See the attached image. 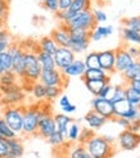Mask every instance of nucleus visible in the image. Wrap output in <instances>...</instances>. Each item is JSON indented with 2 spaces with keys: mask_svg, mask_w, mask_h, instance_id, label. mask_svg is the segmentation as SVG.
<instances>
[{
  "mask_svg": "<svg viewBox=\"0 0 140 158\" xmlns=\"http://www.w3.org/2000/svg\"><path fill=\"white\" fill-rule=\"evenodd\" d=\"M84 145L88 149L91 158H112L116 154L114 145L107 143L103 136L97 134L91 136Z\"/></svg>",
  "mask_w": 140,
  "mask_h": 158,
  "instance_id": "obj_1",
  "label": "nucleus"
},
{
  "mask_svg": "<svg viewBox=\"0 0 140 158\" xmlns=\"http://www.w3.org/2000/svg\"><path fill=\"white\" fill-rule=\"evenodd\" d=\"M41 110H40V103L23 106V127L22 134L27 136L36 135L39 122H40Z\"/></svg>",
  "mask_w": 140,
  "mask_h": 158,
  "instance_id": "obj_2",
  "label": "nucleus"
},
{
  "mask_svg": "<svg viewBox=\"0 0 140 158\" xmlns=\"http://www.w3.org/2000/svg\"><path fill=\"white\" fill-rule=\"evenodd\" d=\"M41 71L43 69L36 57V53L34 50L25 49V78L21 81L22 86L32 85L34 82L39 81Z\"/></svg>",
  "mask_w": 140,
  "mask_h": 158,
  "instance_id": "obj_3",
  "label": "nucleus"
},
{
  "mask_svg": "<svg viewBox=\"0 0 140 158\" xmlns=\"http://www.w3.org/2000/svg\"><path fill=\"white\" fill-rule=\"evenodd\" d=\"M2 118L9 127L19 135L23 127V106H8L2 110Z\"/></svg>",
  "mask_w": 140,
  "mask_h": 158,
  "instance_id": "obj_4",
  "label": "nucleus"
},
{
  "mask_svg": "<svg viewBox=\"0 0 140 158\" xmlns=\"http://www.w3.org/2000/svg\"><path fill=\"white\" fill-rule=\"evenodd\" d=\"M8 53L12 60V71L22 81L25 78V48L22 43H12Z\"/></svg>",
  "mask_w": 140,
  "mask_h": 158,
  "instance_id": "obj_5",
  "label": "nucleus"
},
{
  "mask_svg": "<svg viewBox=\"0 0 140 158\" xmlns=\"http://www.w3.org/2000/svg\"><path fill=\"white\" fill-rule=\"evenodd\" d=\"M62 25H63V23H62ZM66 26L68 28H81V30H86V31H93L98 25L94 19L91 9H90V10H84L80 13H76V15Z\"/></svg>",
  "mask_w": 140,
  "mask_h": 158,
  "instance_id": "obj_6",
  "label": "nucleus"
},
{
  "mask_svg": "<svg viewBox=\"0 0 140 158\" xmlns=\"http://www.w3.org/2000/svg\"><path fill=\"white\" fill-rule=\"evenodd\" d=\"M39 81L45 86H58V88L63 89L68 82V78L63 75L62 71H59L58 68H54L48 71H41Z\"/></svg>",
  "mask_w": 140,
  "mask_h": 158,
  "instance_id": "obj_7",
  "label": "nucleus"
},
{
  "mask_svg": "<svg viewBox=\"0 0 140 158\" xmlns=\"http://www.w3.org/2000/svg\"><path fill=\"white\" fill-rule=\"evenodd\" d=\"M91 109L102 117H104L107 121L114 120V106L109 99L95 97L91 100Z\"/></svg>",
  "mask_w": 140,
  "mask_h": 158,
  "instance_id": "obj_8",
  "label": "nucleus"
},
{
  "mask_svg": "<svg viewBox=\"0 0 140 158\" xmlns=\"http://www.w3.org/2000/svg\"><path fill=\"white\" fill-rule=\"evenodd\" d=\"M116 53V60H114V71L116 73H123L125 71L133 64L135 59L131 57L130 53L127 52V46L126 45H121L120 48L114 49Z\"/></svg>",
  "mask_w": 140,
  "mask_h": 158,
  "instance_id": "obj_9",
  "label": "nucleus"
},
{
  "mask_svg": "<svg viewBox=\"0 0 140 158\" xmlns=\"http://www.w3.org/2000/svg\"><path fill=\"white\" fill-rule=\"evenodd\" d=\"M117 143L123 151H135L140 144V134L130 130H123L117 138Z\"/></svg>",
  "mask_w": 140,
  "mask_h": 158,
  "instance_id": "obj_10",
  "label": "nucleus"
},
{
  "mask_svg": "<svg viewBox=\"0 0 140 158\" xmlns=\"http://www.w3.org/2000/svg\"><path fill=\"white\" fill-rule=\"evenodd\" d=\"M53 57L56 62V67L59 71H63L76 59V54L69 48H58Z\"/></svg>",
  "mask_w": 140,
  "mask_h": 158,
  "instance_id": "obj_11",
  "label": "nucleus"
},
{
  "mask_svg": "<svg viewBox=\"0 0 140 158\" xmlns=\"http://www.w3.org/2000/svg\"><path fill=\"white\" fill-rule=\"evenodd\" d=\"M54 114H43L40 117V122H39V127L36 135L43 139H48L53 132L57 131L56 122H54Z\"/></svg>",
  "mask_w": 140,
  "mask_h": 158,
  "instance_id": "obj_12",
  "label": "nucleus"
},
{
  "mask_svg": "<svg viewBox=\"0 0 140 158\" xmlns=\"http://www.w3.org/2000/svg\"><path fill=\"white\" fill-rule=\"evenodd\" d=\"M114 60H116L114 49H108V50L99 52V67L102 68L108 76H112L113 73H116Z\"/></svg>",
  "mask_w": 140,
  "mask_h": 158,
  "instance_id": "obj_13",
  "label": "nucleus"
},
{
  "mask_svg": "<svg viewBox=\"0 0 140 158\" xmlns=\"http://www.w3.org/2000/svg\"><path fill=\"white\" fill-rule=\"evenodd\" d=\"M50 37L54 40L58 45V48H69V44H71V37H69V34H68V28L66 25H60L54 28L50 34Z\"/></svg>",
  "mask_w": 140,
  "mask_h": 158,
  "instance_id": "obj_14",
  "label": "nucleus"
},
{
  "mask_svg": "<svg viewBox=\"0 0 140 158\" xmlns=\"http://www.w3.org/2000/svg\"><path fill=\"white\" fill-rule=\"evenodd\" d=\"M25 102H26L25 90L10 93V94H5V95L0 97V104H3L4 107H8V106H23Z\"/></svg>",
  "mask_w": 140,
  "mask_h": 158,
  "instance_id": "obj_15",
  "label": "nucleus"
},
{
  "mask_svg": "<svg viewBox=\"0 0 140 158\" xmlns=\"http://www.w3.org/2000/svg\"><path fill=\"white\" fill-rule=\"evenodd\" d=\"M85 71H86V66H85V63L82 59H75L71 64H69L67 68H64L62 72H63V75L69 78V77H81Z\"/></svg>",
  "mask_w": 140,
  "mask_h": 158,
  "instance_id": "obj_16",
  "label": "nucleus"
},
{
  "mask_svg": "<svg viewBox=\"0 0 140 158\" xmlns=\"http://www.w3.org/2000/svg\"><path fill=\"white\" fill-rule=\"evenodd\" d=\"M84 121L86 122V125L89 126V129L91 130H100L103 126L107 123V120L104 117H102L100 114H98L94 110H89V112L84 116Z\"/></svg>",
  "mask_w": 140,
  "mask_h": 158,
  "instance_id": "obj_17",
  "label": "nucleus"
},
{
  "mask_svg": "<svg viewBox=\"0 0 140 158\" xmlns=\"http://www.w3.org/2000/svg\"><path fill=\"white\" fill-rule=\"evenodd\" d=\"M81 78L82 81H109L111 76H108L102 68H86Z\"/></svg>",
  "mask_w": 140,
  "mask_h": 158,
  "instance_id": "obj_18",
  "label": "nucleus"
},
{
  "mask_svg": "<svg viewBox=\"0 0 140 158\" xmlns=\"http://www.w3.org/2000/svg\"><path fill=\"white\" fill-rule=\"evenodd\" d=\"M6 141V145H8V152L5 158H21L23 154H25V147H23L22 141L18 138H14V139H9V140H5Z\"/></svg>",
  "mask_w": 140,
  "mask_h": 158,
  "instance_id": "obj_19",
  "label": "nucleus"
},
{
  "mask_svg": "<svg viewBox=\"0 0 140 158\" xmlns=\"http://www.w3.org/2000/svg\"><path fill=\"white\" fill-rule=\"evenodd\" d=\"M54 117V122H56V127L57 131L60 132L66 139H67V130H68V126L73 122L72 117H69L66 113H56L53 116Z\"/></svg>",
  "mask_w": 140,
  "mask_h": 158,
  "instance_id": "obj_20",
  "label": "nucleus"
},
{
  "mask_svg": "<svg viewBox=\"0 0 140 158\" xmlns=\"http://www.w3.org/2000/svg\"><path fill=\"white\" fill-rule=\"evenodd\" d=\"M36 48L39 50L46 53V54L54 55V54H56V52H57V49H58V45L54 43V40L49 35V36H43L40 40L36 43Z\"/></svg>",
  "mask_w": 140,
  "mask_h": 158,
  "instance_id": "obj_21",
  "label": "nucleus"
},
{
  "mask_svg": "<svg viewBox=\"0 0 140 158\" xmlns=\"http://www.w3.org/2000/svg\"><path fill=\"white\" fill-rule=\"evenodd\" d=\"M34 52L36 53V57L39 59V63L41 66V69L43 71H48V69H54L57 68L56 67V62H54V57L50 54H46L41 50H39L36 46L34 48Z\"/></svg>",
  "mask_w": 140,
  "mask_h": 158,
  "instance_id": "obj_22",
  "label": "nucleus"
},
{
  "mask_svg": "<svg viewBox=\"0 0 140 158\" xmlns=\"http://www.w3.org/2000/svg\"><path fill=\"white\" fill-rule=\"evenodd\" d=\"M121 76L125 82H130L133 80H136V78H140V59H135V62L125 72L121 73Z\"/></svg>",
  "mask_w": 140,
  "mask_h": 158,
  "instance_id": "obj_23",
  "label": "nucleus"
},
{
  "mask_svg": "<svg viewBox=\"0 0 140 158\" xmlns=\"http://www.w3.org/2000/svg\"><path fill=\"white\" fill-rule=\"evenodd\" d=\"M71 148L68 149V154H66L69 158H91V156L89 154L88 149L85 148L84 144L80 143H75L69 145Z\"/></svg>",
  "mask_w": 140,
  "mask_h": 158,
  "instance_id": "obj_24",
  "label": "nucleus"
},
{
  "mask_svg": "<svg viewBox=\"0 0 140 158\" xmlns=\"http://www.w3.org/2000/svg\"><path fill=\"white\" fill-rule=\"evenodd\" d=\"M31 94L35 98V100H37L39 103L40 102H45V95H46V86L43 85L40 81H36L31 86Z\"/></svg>",
  "mask_w": 140,
  "mask_h": 158,
  "instance_id": "obj_25",
  "label": "nucleus"
},
{
  "mask_svg": "<svg viewBox=\"0 0 140 158\" xmlns=\"http://www.w3.org/2000/svg\"><path fill=\"white\" fill-rule=\"evenodd\" d=\"M80 132H81V126L77 123V122H72L71 125L68 126V130H67V141L71 144H75L79 141L80 138Z\"/></svg>",
  "mask_w": 140,
  "mask_h": 158,
  "instance_id": "obj_26",
  "label": "nucleus"
},
{
  "mask_svg": "<svg viewBox=\"0 0 140 158\" xmlns=\"http://www.w3.org/2000/svg\"><path fill=\"white\" fill-rule=\"evenodd\" d=\"M122 39H123V41L127 43V44H135V45L140 46V34L136 32V31H133L130 28L123 27Z\"/></svg>",
  "mask_w": 140,
  "mask_h": 158,
  "instance_id": "obj_27",
  "label": "nucleus"
},
{
  "mask_svg": "<svg viewBox=\"0 0 140 158\" xmlns=\"http://www.w3.org/2000/svg\"><path fill=\"white\" fill-rule=\"evenodd\" d=\"M59 107L62 109V112L66 113V114H71V113H75L77 107L72 103L71 100H69L68 95H60L59 97Z\"/></svg>",
  "mask_w": 140,
  "mask_h": 158,
  "instance_id": "obj_28",
  "label": "nucleus"
},
{
  "mask_svg": "<svg viewBox=\"0 0 140 158\" xmlns=\"http://www.w3.org/2000/svg\"><path fill=\"white\" fill-rule=\"evenodd\" d=\"M91 3H93V0H72V4H71V6H69V10H72L73 13L90 10L91 9Z\"/></svg>",
  "mask_w": 140,
  "mask_h": 158,
  "instance_id": "obj_29",
  "label": "nucleus"
},
{
  "mask_svg": "<svg viewBox=\"0 0 140 158\" xmlns=\"http://www.w3.org/2000/svg\"><path fill=\"white\" fill-rule=\"evenodd\" d=\"M126 99V86L125 85H114L113 88V93L109 98V100L112 103H118L121 100H125Z\"/></svg>",
  "mask_w": 140,
  "mask_h": 158,
  "instance_id": "obj_30",
  "label": "nucleus"
},
{
  "mask_svg": "<svg viewBox=\"0 0 140 158\" xmlns=\"http://www.w3.org/2000/svg\"><path fill=\"white\" fill-rule=\"evenodd\" d=\"M113 106H114V118H117V117H123L131 108L134 107L133 104H130V103H129L127 99L121 100V102H118V103H114Z\"/></svg>",
  "mask_w": 140,
  "mask_h": 158,
  "instance_id": "obj_31",
  "label": "nucleus"
},
{
  "mask_svg": "<svg viewBox=\"0 0 140 158\" xmlns=\"http://www.w3.org/2000/svg\"><path fill=\"white\" fill-rule=\"evenodd\" d=\"M46 141L51 145V147H54V148H60V147H63V145H66L68 141H67V139L62 135L60 132H58V131H56V132H53L51 135L46 139Z\"/></svg>",
  "mask_w": 140,
  "mask_h": 158,
  "instance_id": "obj_32",
  "label": "nucleus"
},
{
  "mask_svg": "<svg viewBox=\"0 0 140 158\" xmlns=\"http://www.w3.org/2000/svg\"><path fill=\"white\" fill-rule=\"evenodd\" d=\"M84 63L86 68H100L99 67V52H90L85 55Z\"/></svg>",
  "mask_w": 140,
  "mask_h": 158,
  "instance_id": "obj_33",
  "label": "nucleus"
},
{
  "mask_svg": "<svg viewBox=\"0 0 140 158\" xmlns=\"http://www.w3.org/2000/svg\"><path fill=\"white\" fill-rule=\"evenodd\" d=\"M109 81H84L85 88L88 89L89 93H91L94 97H98L99 91L102 90V88Z\"/></svg>",
  "mask_w": 140,
  "mask_h": 158,
  "instance_id": "obj_34",
  "label": "nucleus"
},
{
  "mask_svg": "<svg viewBox=\"0 0 140 158\" xmlns=\"http://www.w3.org/2000/svg\"><path fill=\"white\" fill-rule=\"evenodd\" d=\"M0 136H2L4 140H9V139H14L17 138L18 135L15 134L9 126L5 123V121L0 117Z\"/></svg>",
  "mask_w": 140,
  "mask_h": 158,
  "instance_id": "obj_35",
  "label": "nucleus"
},
{
  "mask_svg": "<svg viewBox=\"0 0 140 158\" xmlns=\"http://www.w3.org/2000/svg\"><path fill=\"white\" fill-rule=\"evenodd\" d=\"M126 99H127V102L130 104H133L134 107H136L140 110V94L138 91H135L134 89L126 86Z\"/></svg>",
  "mask_w": 140,
  "mask_h": 158,
  "instance_id": "obj_36",
  "label": "nucleus"
},
{
  "mask_svg": "<svg viewBox=\"0 0 140 158\" xmlns=\"http://www.w3.org/2000/svg\"><path fill=\"white\" fill-rule=\"evenodd\" d=\"M12 69V60H10V55L9 53L3 52L0 53V75H3L6 71H10Z\"/></svg>",
  "mask_w": 140,
  "mask_h": 158,
  "instance_id": "obj_37",
  "label": "nucleus"
},
{
  "mask_svg": "<svg viewBox=\"0 0 140 158\" xmlns=\"http://www.w3.org/2000/svg\"><path fill=\"white\" fill-rule=\"evenodd\" d=\"M90 45V40H81V41H71L69 44V49L75 54H81L88 50Z\"/></svg>",
  "mask_w": 140,
  "mask_h": 158,
  "instance_id": "obj_38",
  "label": "nucleus"
},
{
  "mask_svg": "<svg viewBox=\"0 0 140 158\" xmlns=\"http://www.w3.org/2000/svg\"><path fill=\"white\" fill-rule=\"evenodd\" d=\"M17 82H21V81L12 69L6 71L3 75H0V85H12V84H17Z\"/></svg>",
  "mask_w": 140,
  "mask_h": 158,
  "instance_id": "obj_39",
  "label": "nucleus"
},
{
  "mask_svg": "<svg viewBox=\"0 0 140 158\" xmlns=\"http://www.w3.org/2000/svg\"><path fill=\"white\" fill-rule=\"evenodd\" d=\"M62 88H58V86H46V95H45V102H54L57 98H59L62 95Z\"/></svg>",
  "mask_w": 140,
  "mask_h": 158,
  "instance_id": "obj_40",
  "label": "nucleus"
},
{
  "mask_svg": "<svg viewBox=\"0 0 140 158\" xmlns=\"http://www.w3.org/2000/svg\"><path fill=\"white\" fill-rule=\"evenodd\" d=\"M123 26L126 28H130L133 31L140 34V15H135V17H130V18H125L122 19Z\"/></svg>",
  "mask_w": 140,
  "mask_h": 158,
  "instance_id": "obj_41",
  "label": "nucleus"
},
{
  "mask_svg": "<svg viewBox=\"0 0 140 158\" xmlns=\"http://www.w3.org/2000/svg\"><path fill=\"white\" fill-rule=\"evenodd\" d=\"M75 15H76V13H73L72 10H69V9H67V10H58L56 13L57 19L59 21V23H63V25H67V23L71 21Z\"/></svg>",
  "mask_w": 140,
  "mask_h": 158,
  "instance_id": "obj_42",
  "label": "nucleus"
},
{
  "mask_svg": "<svg viewBox=\"0 0 140 158\" xmlns=\"http://www.w3.org/2000/svg\"><path fill=\"white\" fill-rule=\"evenodd\" d=\"M21 90H23V86L21 82L12 84V85H0V94H2V95L15 93V91H21Z\"/></svg>",
  "mask_w": 140,
  "mask_h": 158,
  "instance_id": "obj_43",
  "label": "nucleus"
},
{
  "mask_svg": "<svg viewBox=\"0 0 140 158\" xmlns=\"http://www.w3.org/2000/svg\"><path fill=\"white\" fill-rule=\"evenodd\" d=\"M95 135V132L94 130H91L89 127H81V132H80V138H79V141L77 143H80V144H85L86 141L91 138V136H94Z\"/></svg>",
  "mask_w": 140,
  "mask_h": 158,
  "instance_id": "obj_44",
  "label": "nucleus"
},
{
  "mask_svg": "<svg viewBox=\"0 0 140 158\" xmlns=\"http://www.w3.org/2000/svg\"><path fill=\"white\" fill-rule=\"evenodd\" d=\"M41 5H43L44 9H46V10L50 12V13H54V14H56L59 10V3H58V0H45L44 3H41Z\"/></svg>",
  "mask_w": 140,
  "mask_h": 158,
  "instance_id": "obj_45",
  "label": "nucleus"
},
{
  "mask_svg": "<svg viewBox=\"0 0 140 158\" xmlns=\"http://www.w3.org/2000/svg\"><path fill=\"white\" fill-rule=\"evenodd\" d=\"M113 88H114V85H112L111 82H107L102 88V90L99 91L98 97L99 98H104V99H109L111 95H112V93H113Z\"/></svg>",
  "mask_w": 140,
  "mask_h": 158,
  "instance_id": "obj_46",
  "label": "nucleus"
},
{
  "mask_svg": "<svg viewBox=\"0 0 140 158\" xmlns=\"http://www.w3.org/2000/svg\"><path fill=\"white\" fill-rule=\"evenodd\" d=\"M91 12H93V15H94V19L97 22V25H98V23L107 22V14H105L104 10H102V9H94Z\"/></svg>",
  "mask_w": 140,
  "mask_h": 158,
  "instance_id": "obj_47",
  "label": "nucleus"
},
{
  "mask_svg": "<svg viewBox=\"0 0 140 158\" xmlns=\"http://www.w3.org/2000/svg\"><path fill=\"white\" fill-rule=\"evenodd\" d=\"M95 30L100 34V36H102L103 39L111 36V35L113 34V27H112L111 25H108V26H97Z\"/></svg>",
  "mask_w": 140,
  "mask_h": 158,
  "instance_id": "obj_48",
  "label": "nucleus"
},
{
  "mask_svg": "<svg viewBox=\"0 0 140 158\" xmlns=\"http://www.w3.org/2000/svg\"><path fill=\"white\" fill-rule=\"evenodd\" d=\"M8 10H9V8L0 6V27H4L5 26L6 17H8Z\"/></svg>",
  "mask_w": 140,
  "mask_h": 158,
  "instance_id": "obj_49",
  "label": "nucleus"
},
{
  "mask_svg": "<svg viewBox=\"0 0 140 158\" xmlns=\"http://www.w3.org/2000/svg\"><path fill=\"white\" fill-rule=\"evenodd\" d=\"M127 52L134 59H140V46H127Z\"/></svg>",
  "mask_w": 140,
  "mask_h": 158,
  "instance_id": "obj_50",
  "label": "nucleus"
},
{
  "mask_svg": "<svg viewBox=\"0 0 140 158\" xmlns=\"http://www.w3.org/2000/svg\"><path fill=\"white\" fill-rule=\"evenodd\" d=\"M116 123H118L121 127H123L125 130H127L129 129V126H130V123H131V121H129V120H126V118H123V117H117V118H114L113 120Z\"/></svg>",
  "mask_w": 140,
  "mask_h": 158,
  "instance_id": "obj_51",
  "label": "nucleus"
},
{
  "mask_svg": "<svg viewBox=\"0 0 140 158\" xmlns=\"http://www.w3.org/2000/svg\"><path fill=\"white\" fill-rule=\"evenodd\" d=\"M9 149H8V145H6V141L5 140H0V158H5Z\"/></svg>",
  "mask_w": 140,
  "mask_h": 158,
  "instance_id": "obj_52",
  "label": "nucleus"
},
{
  "mask_svg": "<svg viewBox=\"0 0 140 158\" xmlns=\"http://www.w3.org/2000/svg\"><path fill=\"white\" fill-rule=\"evenodd\" d=\"M127 130L133 131V132H139V131H140V118L131 121V123H130V126H129Z\"/></svg>",
  "mask_w": 140,
  "mask_h": 158,
  "instance_id": "obj_53",
  "label": "nucleus"
},
{
  "mask_svg": "<svg viewBox=\"0 0 140 158\" xmlns=\"http://www.w3.org/2000/svg\"><path fill=\"white\" fill-rule=\"evenodd\" d=\"M126 86H129V88L134 89L135 91H138L140 94V78H136V80H133L130 82H126Z\"/></svg>",
  "mask_w": 140,
  "mask_h": 158,
  "instance_id": "obj_54",
  "label": "nucleus"
},
{
  "mask_svg": "<svg viewBox=\"0 0 140 158\" xmlns=\"http://www.w3.org/2000/svg\"><path fill=\"white\" fill-rule=\"evenodd\" d=\"M59 3V10H67L72 4V0H58Z\"/></svg>",
  "mask_w": 140,
  "mask_h": 158,
  "instance_id": "obj_55",
  "label": "nucleus"
},
{
  "mask_svg": "<svg viewBox=\"0 0 140 158\" xmlns=\"http://www.w3.org/2000/svg\"><path fill=\"white\" fill-rule=\"evenodd\" d=\"M13 41H4V40H0V53L3 52H6L8 49H9V46Z\"/></svg>",
  "mask_w": 140,
  "mask_h": 158,
  "instance_id": "obj_56",
  "label": "nucleus"
},
{
  "mask_svg": "<svg viewBox=\"0 0 140 158\" xmlns=\"http://www.w3.org/2000/svg\"><path fill=\"white\" fill-rule=\"evenodd\" d=\"M103 138H104V140L107 141V143H109L112 145H114V143L117 141V138H114L112 135H103Z\"/></svg>",
  "mask_w": 140,
  "mask_h": 158,
  "instance_id": "obj_57",
  "label": "nucleus"
},
{
  "mask_svg": "<svg viewBox=\"0 0 140 158\" xmlns=\"http://www.w3.org/2000/svg\"><path fill=\"white\" fill-rule=\"evenodd\" d=\"M37 2H39V3H44V2H45V0H37Z\"/></svg>",
  "mask_w": 140,
  "mask_h": 158,
  "instance_id": "obj_58",
  "label": "nucleus"
},
{
  "mask_svg": "<svg viewBox=\"0 0 140 158\" xmlns=\"http://www.w3.org/2000/svg\"><path fill=\"white\" fill-rule=\"evenodd\" d=\"M62 158H69V157H67V156H63V157H62Z\"/></svg>",
  "mask_w": 140,
  "mask_h": 158,
  "instance_id": "obj_59",
  "label": "nucleus"
},
{
  "mask_svg": "<svg viewBox=\"0 0 140 158\" xmlns=\"http://www.w3.org/2000/svg\"><path fill=\"white\" fill-rule=\"evenodd\" d=\"M0 140H4V139H3V138H2V136H0Z\"/></svg>",
  "mask_w": 140,
  "mask_h": 158,
  "instance_id": "obj_60",
  "label": "nucleus"
}]
</instances>
